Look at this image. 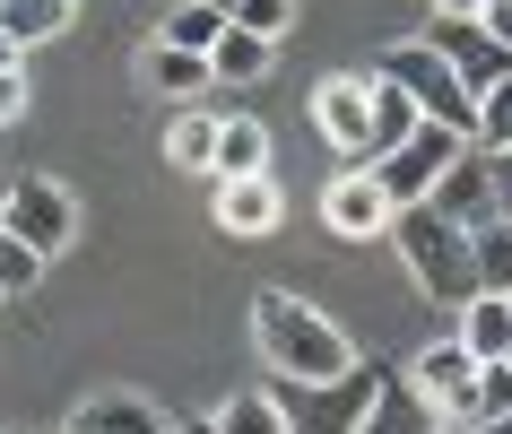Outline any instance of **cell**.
Instances as JSON below:
<instances>
[{"mask_svg":"<svg viewBox=\"0 0 512 434\" xmlns=\"http://www.w3.org/2000/svg\"><path fill=\"white\" fill-rule=\"evenodd\" d=\"M0 70H27V44H18L9 27H0Z\"/></svg>","mask_w":512,"mask_h":434,"instance_id":"31","label":"cell"},{"mask_svg":"<svg viewBox=\"0 0 512 434\" xmlns=\"http://www.w3.org/2000/svg\"><path fill=\"white\" fill-rule=\"evenodd\" d=\"M426 9H434V18H478L486 0H426Z\"/></svg>","mask_w":512,"mask_h":434,"instance_id":"32","label":"cell"},{"mask_svg":"<svg viewBox=\"0 0 512 434\" xmlns=\"http://www.w3.org/2000/svg\"><path fill=\"white\" fill-rule=\"evenodd\" d=\"M313 122L348 165H365V148H374V70H330L313 87Z\"/></svg>","mask_w":512,"mask_h":434,"instance_id":"7","label":"cell"},{"mask_svg":"<svg viewBox=\"0 0 512 434\" xmlns=\"http://www.w3.org/2000/svg\"><path fill=\"white\" fill-rule=\"evenodd\" d=\"M391 191L374 183V165H348V174H339V183L322 191V226L330 235H348V244H374V235H391Z\"/></svg>","mask_w":512,"mask_h":434,"instance_id":"9","label":"cell"},{"mask_svg":"<svg viewBox=\"0 0 512 434\" xmlns=\"http://www.w3.org/2000/svg\"><path fill=\"white\" fill-rule=\"evenodd\" d=\"M35 278H44V252H35L27 235H18V226L0 217V296H27Z\"/></svg>","mask_w":512,"mask_h":434,"instance_id":"25","label":"cell"},{"mask_svg":"<svg viewBox=\"0 0 512 434\" xmlns=\"http://www.w3.org/2000/svg\"><path fill=\"white\" fill-rule=\"evenodd\" d=\"M356 434H443V417H434V408L408 391V374H400V382H382V391H374V408H365V426H356Z\"/></svg>","mask_w":512,"mask_h":434,"instance_id":"17","label":"cell"},{"mask_svg":"<svg viewBox=\"0 0 512 434\" xmlns=\"http://www.w3.org/2000/svg\"><path fill=\"white\" fill-rule=\"evenodd\" d=\"M217 35H226V0H183V9H165V44H183V53H209Z\"/></svg>","mask_w":512,"mask_h":434,"instance_id":"23","label":"cell"},{"mask_svg":"<svg viewBox=\"0 0 512 434\" xmlns=\"http://www.w3.org/2000/svg\"><path fill=\"white\" fill-rule=\"evenodd\" d=\"M469 148H512V70L478 96V139H469Z\"/></svg>","mask_w":512,"mask_h":434,"instance_id":"26","label":"cell"},{"mask_svg":"<svg viewBox=\"0 0 512 434\" xmlns=\"http://www.w3.org/2000/svg\"><path fill=\"white\" fill-rule=\"evenodd\" d=\"M478 18H486V35H495V44H504V53H512V0H486Z\"/></svg>","mask_w":512,"mask_h":434,"instance_id":"30","label":"cell"},{"mask_svg":"<svg viewBox=\"0 0 512 434\" xmlns=\"http://www.w3.org/2000/svg\"><path fill=\"white\" fill-rule=\"evenodd\" d=\"M165 426L174 417H157V400H139V391H96L70 417V434H165Z\"/></svg>","mask_w":512,"mask_h":434,"instance_id":"14","label":"cell"},{"mask_svg":"<svg viewBox=\"0 0 512 434\" xmlns=\"http://www.w3.org/2000/svg\"><path fill=\"white\" fill-rule=\"evenodd\" d=\"M70 9H79V0H0V27L35 53V44H53V35L70 27Z\"/></svg>","mask_w":512,"mask_h":434,"instance_id":"21","label":"cell"},{"mask_svg":"<svg viewBox=\"0 0 512 434\" xmlns=\"http://www.w3.org/2000/svg\"><path fill=\"white\" fill-rule=\"evenodd\" d=\"M61 434H70V426H61Z\"/></svg>","mask_w":512,"mask_h":434,"instance_id":"36","label":"cell"},{"mask_svg":"<svg viewBox=\"0 0 512 434\" xmlns=\"http://www.w3.org/2000/svg\"><path fill=\"white\" fill-rule=\"evenodd\" d=\"M469 252H478V287L512 296V217H486L478 235H469Z\"/></svg>","mask_w":512,"mask_h":434,"instance_id":"24","label":"cell"},{"mask_svg":"<svg viewBox=\"0 0 512 434\" xmlns=\"http://www.w3.org/2000/svg\"><path fill=\"white\" fill-rule=\"evenodd\" d=\"M382 382H391V374L356 356V365H348L339 382H287L278 400H287V426H296V434H356V426H365V408H374V391H382Z\"/></svg>","mask_w":512,"mask_h":434,"instance_id":"4","label":"cell"},{"mask_svg":"<svg viewBox=\"0 0 512 434\" xmlns=\"http://www.w3.org/2000/svg\"><path fill=\"white\" fill-rule=\"evenodd\" d=\"M0 434H27V426H0Z\"/></svg>","mask_w":512,"mask_h":434,"instance_id":"34","label":"cell"},{"mask_svg":"<svg viewBox=\"0 0 512 434\" xmlns=\"http://www.w3.org/2000/svg\"><path fill=\"white\" fill-rule=\"evenodd\" d=\"M174 434H217V417H174Z\"/></svg>","mask_w":512,"mask_h":434,"instance_id":"33","label":"cell"},{"mask_svg":"<svg viewBox=\"0 0 512 434\" xmlns=\"http://www.w3.org/2000/svg\"><path fill=\"white\" fill-rule=\"evenodd\" d=\"M165 434H174V426H165Z\"/></svg>","mask_w":512,"mask_h":434,"instance_id":"38","label":"cell"},{"mask_svg":"<svg viewBox=\"0 0 512 434\" xmlns=\"http://www.w3.org/2000/svg\"><path fill=\"white\" fill-rule=\"evenodd\" d=\"M27 122V70H0V131Z\"/></svg>","mask_w":512,"mask_h":434,"instance_id":"29","label":"cell"},{"mask_svg":"<svg viewBox=\"0 0 512 434\" xmlns=\"http://www.w3.org/2000/svg\"><path fill=\"white\" fill-rule=\"evenodd\" d=\"M252 339H261V365H270L278 382H339L356 365L348 330L330 322L322 304L287 296V287H261V296H252Z\"/></svg>","mask_w":512,"mask_h":434,"instance_id":"1","label":"cell"},{"mask_svg":"<svg viewBox=\"0 0 512 434\" xmlns=\"http://www.w3.org/2000/svg\"><path fill=\"white\" fill-rule=\"evenodd\" d=\"M217 434H296V426H287L278 391H235V400L217 408Z\"/></svg>","mask_w":512,"mask_h":434,"instance_id":"22","label":"cell"},{"mask_svg":"<svg viewBox=\"0 0 512 434\" xmlns=\"http://www.w3.org/2000/svg\"><path fill=\"white\" fill-rule=\"evenodd\" d=\"M504 365H512V356H504Z\"/></svg>","mask_w":512,"mask_h":434,"instance_id":"35","label":"cell"},{"mask_svg":"<svg viewBox=\"0 0 512 434\" xmlns=\"http://www.w3.org/2000/svg\"><path fill=\"white\" fill-rule=\"evenodd\" d=\"M0 217H9L44 261H61L70 235H79V200H70V183H53V174H18V183L0 191Z\"/></svg>","mask_w":512,"mask_h":434,"instance_id":"6","label":"cell"},{"mask_svg":"<svg viewBox=\"0 0 512 434\" xmlns=\"http://www.w3.org/2000/svg\"><path fill=\"white\" fill-rule=\"evenodd\" d=\"M226 18L252 27V35H287L296 27V0H226Z\"/></svg>","mask_w":512,"mask_h":434,"instance_id":"27","label":"cell"},{"mask_svg":"<svg viewBox=\"0 0 512 434\" xmlns=\"http://www.w3.org/2000/svg\"><path fill=\"white\" fill-rule=\"evenodd\" d=\"M460 157H469V139H460V131H443V122H417L400 148H382V157H374V183L391 191V209H408V200H426V191L443 183Z\"/></svg>","mask_w":512,"mask_h":434,"instance_id":"5","label":"cell"},{"mask_svg":"<svg viewBox=\"0 0 512 434\" xmlns=\"http://www.w3.org/2000/svg\"><path fill=\"white\" fill-rule=\"evenodd\" d=\"M139 70H148V87H157V96H174V105H191V96H200V87H217V70H209V53H183V44H148V61H139Z\"/></svg>","mask_w":512,"mask_h":434,"instance_id":"16","label":"cell"},{"mask_svg":"<svg viewBox=\"0 0 512 434\" xmlns=\"http://www.w3.org/2000/svg\"><path fill=\"white\" fill-rule=\"evenodd\" d=\"M452 330H460V348L478 356V365H504V356H512V296L478 287V296L452 313Z\"/></svg>","mask_w":512,"mask_h":434,"instance_id":"13","label":"cell"},{"mask_svg":"<svg viewBox=\"0 0 512 434\" xmlns=\"http://www.w3.org/2000/svg\"><path fill=\"white\" fill-rule=\"evenodd\" d=\"M426 200H434L443 217H452V226H469V235H478L486 217H504V209H495V183H486V157H478V148H469V157H460L452 174H443V183L426 191Z\"/></svg>","mask_w":512,"mask_h":434,"instance_id":"12","label":"cell"},{"mask_svg":"<svg viewBox=\"0 0 512 434\" xmlns=\"http://www.w3.org/2000/svg\"><path fill=\"white\" fill-rule=\"evenodd\" d=\"M417 122H426V113H417V96H408L400 79H382V70H374V148H365V165H374L382 148H400Z\"/></svg>","mask_w":512,"mask_h":434,"instance_id":"19","label":"cell"},{"mask_svg":"<svg viewBox=\"0 0 512 434\" xmlns=\"http://www.w3.org/2000/svg\"><path fill=\"white\" fill-rule=\"evenodd\" d=\"M486 157V183H495V209L512 217V148H478Z\"/></svg>","mask_w":512,"mask_h":434,"instance_id":"28","label":"cell"},{"mask_svg":"<svg viewBox=\"0 0 512 434\" xmlns=\"http://www.w3.org/2000/svg\"><path fill=\"white\" fill-rule=\"evenodd\" d=\"M165 165H183V174H217V113L183 105L165 122Z\"/></svg>","mask_w":512,"mask_h":434,"instance_id":"18","label":"cell"},{"mask_svg":"<svg viewBox=\"0 0 512 434\" xmlns=\"http://www.w3.org/2000/svg\"><path fill=\"white\" fill-rule=\"evenodd\" d=\"M391 244H400V261H408V278H417V296H426V304L460 313V304L478 296V252H469V226H452L434 200H408V209L391 217Z\"/></svg>","mask_w":512,"mask_h":434,"instance_id":"2","label":"cell"},{"mask_svg":"<svg viewBox=\"0 0 512 434\" xmlns=\"http://www.w3.org/2000/svg\"><path fill=\"white\" fill-rule=\"evenodd\" d=\"M408 391H417V400H426L443 426L460 417V400L478 391V356L460 348V330H443V339H426V348L408 356Z\"/></svg>","mask_w":512,"mask_h":434,"instance_id":"8","label":"cell"},{"mask_svg":"<svg viewBox=\"0 0 512 434\" xmlns=\"http://www.w3.org/2000/svg\"><path fill=\"white\" fill-rule=\"evenodd\" d=\"M426 44H434L443 61H452V70H460L469 87H478V96L512 70V53L495 44V35H486V18H434V27H426Z\"/></svg>","mask_w":512,"mask_h":434,"instance_id":"10","label":"cell"},{"mask_svg":"<svg viewBox=\"0 0 512 434\" xmlns=\"http://www.w3.org/2000/svg\"><path fill=\"white\" fill-rule=\"evenodd\" d=\"M374 70H382V79H400L408 96H417V113H426V122H443V131H460V139H478V87L460 79L434 44H391Z\"/></svg>","mask_w":512,"mask_h":434,"instance_id":"3","label":"cell"},{"mask_svg":"<svg viewBox=\"0 0 512 434\" xmlns=\"http://www.w3.org/2000/svg\"><path fill=\"white\" fill-rule=\"evenodd\" d=\"M226 174H270V131L261 122H217V174L209 183H226Z\"/></svg>","mask_w":512,"mask_h":434,"instance_id":"20","label":"cell"},{"mask_svg":"<svg viewBox=\"0 0 512 434\" xmlns=\"http://www.w3.org/2000/svg\"><path fill=\"white\" fill-rule=\"evenodd\" d=\"M0 304H9V296H0Z\"/></svg>","mask_w":512,"mask_h":434,"instance_id":"37","label":"cell"},{"mask_svg":"<svg viewBox=\"0 0 512 434\" xmlns=\"http://www.w3.org/2000/svg\"><path fill=\"white\" fill-rule=\"evenodd\" d=\"M270 61H278V35H252V27H235V18H226V35L209 44V70H217L226 87L270 79Z\"/></svg>","mask_w":512,"mask_h":434,"instance_id":"15","label":"cell"},{"mask_svg":"<svg viewBox=\"0 0 512 434\" xmlns=\"http://www.w3.org/2000/svg\"><path fill=\"white\" fill-rule=\"evenodd\" d=\"M209 217L226 226V235H278L287 200H278V183H270V174H226V183L209 191Z\"/></svg>","mask_w":512,"mask_h":434,"instance_id":"11","label":"cell"}]
</instances>
